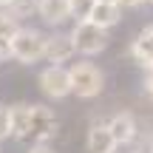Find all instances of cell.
<instances>
[{
  "instance_id": "obj_1",
  "label": "cell",
  "mask_w": 153,
  "mask_h": 153,
  "mask_svg": "<svg viewBox=\"0 0 153 153\" xmlns=\"http://www.w3.org/2000/svg\"><path fill=\"white\" fill-rule=\"evenodd\" d=\"M45 34L40 28H17L11 34V57L20 60L23 65H31V62L45 60Z\"/></svg>"
},
{
  "instance_id": "obj_2",
  "label": "cell",
  "mask_w": 153,
  "mask_h": 153,
  "mask_svg": "<svg viewBox=\"0 0 153 153\" xmlns=\"http://www.w3.org/2000/svg\"><path fill=\"white\" fill-rule=\"evenodd\" d=\"M68 74H71V94H76L79 99H94L102 94L105 74L99 71V65H94V62H74L68 68Z\"/></svg>"
},
{
  "instance_id": "obj_3",
  "label": "cell",
  "mask_w": 153,
  "mask_h": 153,
  "mask_svg": "<svg viewBox=\"0 0 153 153\" xmlns=\"http://www.w3.org/2000/svg\"><path fill=\"white\" fill-rule=\"evenodd\" d=\"M71 40H74V45H76L79 54L97 57V54H102V51L108 48L111 37H108V28L97 26V23H91V20H79L74 26V31H71Z\"/></svg>"
},
{
  "instance_id": "obj_4",
  "label": "cell",
  "mask_w": 153,
  "mask_h": 153,
  "mask_svg": "<svg viewBox=\"0 0 153 153\" xmlns=\"http://www.w3.org/2000/svg\"><path fill=\"white\" fill-rule=\"evenodd\" d=\"M40 91L45 94L48 99H65L71 97V74H68L65 65H48L43 68L37 76Z\"/></svg>"
},
{
  "instance_id": "obj_5",
  "label": "cell",
  "mask_w": 153,
  "mask_h": 153,
  "mask_svg": "<svg viewBox=\"0 0 153 153\" xmlns=\"http://www.w3.org/2000/svg\"><path fill=\"white\" fill-rule=\"evenodd\" d=\"M57 114L45 105H31V125H28V139L34 142H48L51 136H57Z\"/></svg>"
},
{
  "instance_id": "obj_6",
  "label": "cell",
  "mask_w": 153,
  "mask_h": 153,
  "mask_svg": "<svg viewBox=\"0 0 153 153\" xmlns=\"http://www.w3.org/2000/svg\"><path fill=\"white\" fill-rule=\"evenodd\" d=\"M76 54V45L71 40V34H51L45 40V60L51 65H62Z\"/></svg>"
},
{
  "instance_id": "obj_7",
  "label": "cell",
  "mask_w": 153,
  "mask_h": 153,
  "mask_svg": "<svg viewBox=\"0 0 153 153\" xmlns=\"http://www.w3.org/2000/svg\"><path fill=\"white\" fill-rule=\"evenodd\" d=\"M108 128H111V133H114L116 145H133L136 136H139V128H136L133 114H114L108 119Z\"/></svg>"
},
{
  "instance_id": "obj_8",
  "label": "cell",
  "mask_w": 153,
  "mask_h": 153,
  "mask_svg": "<svg viewBox=\"0 0 153 153\" xmlns=\"http://www.w3.org/2000/svg\"><path fill=\"white\" fill-rule=\"evenodd\" d=\"M85 20L97 23V26H102V28H114L116 23L122 20V6L119 3H102V0H94V6H91V11H88Z\"/></svg>"
},
{
  "instance_id": "obj_9",
  "label": "cell",
  "mask_w": 153,
  "mask_h": 153,
  "mask_svg": "<svg viewBox=\"0 0 153 153\" xmlns=\"http://www.w3.org/2000/svg\"><path fill=\"white\" fill-rule=\"evenodd\" d=\"M85 148H88V153H114L119 148L114 133H111V128H108V122H105V125H94L91 131H88Z\"/></svg>"
},
{
  "instance_id": "obj_10",
  "label": "cell",
  "mask_w": 153,
  "mask_h": 153,
  "mask_svg": "<svg viewBox=\"0 0 153 153\" xmlns=\"http://www.w3.org/2000/svg\"><path fill=\"white\" fill-rule=\"evenodd\" d=\"M37 14L43 17L48 26H60L71 17V0H40Z\"/></svg>"
},
{
  "instance_id": "obj_11",
  "label": "cell",
  "mask_w": 153,
  "mask_h": 153,
  "mask_svg": "<svg viewBox=\"0 0 153 153\" xmlns=\"http://www.w3.org/2000/svg\"><path fill=\"white\" fill-rule=\"evenodd\" d=\"M131 57L139 62V65H145V68L153 65V31H150V28H145V31L139 34L136 40H133V45H131Z\"/></svg>"
},
{
  "instance_id": "obj_12",
  "label": "cell",
  "mask_w": 153,
  "mask_h": 153,
  "mask_svg": "<svg viewBox=\"0 0 153 153\" xmlns=\"http://www.w3.org/2000/svg\"><path fill=\"white\" fill-rule=\"evenodd\" d=\"M11 116V136L17 139H28V125H31V105H11L9 108Z\"/></svg>"
},
{
  "instance_id": "obj_13",
  "label": "cell",
  "mask_w": 153,
  "mask_h": 153,
  "mask_svg": "<svg viewBox=\"0 0 153 153\" xmlns=\"http://www.w3.org/2000/svg\"><path fill=\"white\" fill-rule=\"evenodd\" d=\"M37 3L40 0H6V9H9V14H14L17 20L20 17H28L37 11Z\"/></svg>"
},
{
  "instance_id": "obj_14",
  "label": "cell",
  "mask_w": 153,
  "mask_h": 153,
  "mask_svg": "<svg viewBox=\"0 0 153 153\" xmlns=\"http://www.w3.org/2000/svg\"><path fill=\"white\" fill-rule=\"evenodd\" d=\"M91 6H94V0H71V17L76 14L79 20H85L88 11H91Z\"/></svg>"
},
{
  "instance_id": "obj_15",
  "label": "cell",
  "mask_w": 153,
  "mask_h": 153,
  "mask_svg": "<svg viewBox=\"0 0 153 153\" xmlns=\"http://www.w3.org/2000/svg\"><path fill=\"white\" fill-rule=\"evenodd\" d=\"M11 136V116H9V108H0V142Z\"/></svg>"
},
{
  "instance_id": "obj_16",
  "label": "cell",
  "mask_w": 153,
  "mask_h": 153,
  "mask_svg": "<svg viewBox=\"0 0 153 153\" xmlns=\"http://www.w3.org/2000/svg\"><path fill=\"white\" fill-rule=\"evenodd\" d=\"M11 57V40L9 37H0V62Z\"/></svg>"
},
{
  "instance_id": "obj_17",
  "label": "cell",
  "mask_w": 153,
  "mask_h": 153,
  "mask_svg": "<svg viewBox=\"0 0 153 153\" xmlns=\"http://www.w3.org/2000/svg\"><path fill=\"white\" fill-rule=\"evenodd\" d=\"M28 153H57V150L48 148V142H34L31 148H28Z\"/></svg>"
},
{
  "instance_id": "obj_18",
  "label": "cell",
  "mask_w": 153,
  "mask_h": 153,
  "mask_svg": "<svg viewBox=\"0 0 153 153\" xmlns=\"http://www.w3.org/2000/svg\"><path fill=\"white\" fill-rule=\"evenodd\" d=\"M145 97L153 99V68H148V79H145Z\"/></svg>"
},
{
  "instance_id": "obj_19",
  "label": "cell",
  "mask_w": 153,
  "mask_h": 153,
  "mask_svg": "<svg viewBox=\"0 0 153 153\" xmlns=\"http://www.w3.org/2000/svg\"><path fill=\"white\" fill-rule=\"evenodd\" d=\"M142 3H145V0H119V6H122V9H139Z\"/></svg>"
},
{
  "instance_id": "obj_20",
  "label": "cell",
  "mask_w": 153,
  "mask_h": 153,
  "mask_svg": "<svg viewBox=\"0 0 153 153\" xmlns=\"http://www.w3.org/2000/svg\"><path fill=\"white\" fill-rule=\"evenodd\" d=\"M133 153H150V148H136Z\"/></svg>"
},
{
  "instance_id": "obj_21",
  "label": "cell",
  "mask_w": 153,
  "mask_h": 153,
  "mask_svg": "<svg viewBox=\"0 0 153 153\" xmlns=\"http://www.w3.org/2000/svg\"><path fill=\"white\" fill-rule=\"evenodd\" d=\"M148 148H150V153H153V136H150V142H148Z\"/></svg>"
},
{
  "instance_id": "obj_22",
  "label": "cell",
  "mask_w": 153,
  "mask_h": 153,
  "mask_svg": "<svg viewBox=\"0 0 153 153\" xmlns=\"http://www.w3.org/2000/svg\"><path fill=\"white\" fill-rule=\"evenodd\" d=\"M102 3H119V0H102Z\"/></svg>"
},
{
  "instance_id": "obj_23",
  "label": "cell",
  "mask_w": 153,
  "mask_h": 153,
  "mask_svg": "<svg viewBox=\"0 0 153 153\" xmlns=\"http://www.w3.org/2000/svg\"><path fill=\"white\" fill-rule=\"evenodd\" d=\"M0 6H6V0H0Z\"/></svg>"
},
{
  "instance_id": "obj_24",
  "label": "cell",
  "mask_w": 153,
  "mask_h": 153,
  "mask_svg": "<svg viewBox=\"0 0 153 153\" xmlns=\"http://www.w3.org/2000/svg\"><path fill=\"white\" fill-rule=\"evenodd\" d=\"M145 3H153V0H145Z\"/></svg>"
},
{
  "instance_id": "obj_25",
  "label": "cell",
  "mask_w": 153,
  "mask_h": 153,
  "mask_svg": "<svg viewBox=\"0 0 153 153\" xmlns=\"http://www.w3.org/2000/svg\"><path fill=\"white\" fill-rule=\"evenodd\" d=\"M150 31H153V26H150Z\"/></svg>"
}]
</instances>
